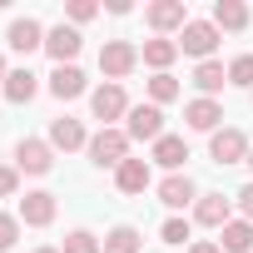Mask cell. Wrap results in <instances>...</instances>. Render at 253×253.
<instances>
[{
  "mask_svg": "<svg viewBox=\"0 0 253 253\" xmlns=\"http://www.w3.org/2000/svg\"><path fill=\"white\" fill-rule=\"evenodd\" d=\"M134 104H129V89H124V84H94L89 89V114L99 119V129H119V119L124 114H129Z\"/></svg>",
  "mask_w": 253,
  "mask_h": 253,
  "instance_id": "6da1fadb",
  "label": "cell"
},
{
  "mask_svg": "<svg viewBox=\"0 0 253 253\" xmlns=\"http://www.w3.org/2000/svg\"><path fill=\"white\" fill-rule=\"evenodd\" d=\"M134 70H139V45L134 40H104L99 45V75L109 84H124Z\"/></svg>",
  "mask_w": 253,
  "mask_h": 253,
  "instance_id": "7a4b0ae2",
  "label": "cell"
},
{
  "mask_svg": "<svg viewBox=\"0 0 253 253\" xmlns=\"http://www.w3.org/2000/svg\"><path fill=\"white\" fill-rule=\"evenodd\" d=\"M84 154H89L94 169H119L124 159H129V134H124V124H119V129H94Z\"/></svg>",
  "mask_w": 253,
  "mask_h": 253,
  "instance_id": "3957f363",
  "label": "cell"
},
{
  "mask_svg": "<svg viewBox=\"0 0 253 253\" xmlns=\"http://www.w3.org/2000/svg\"><path fill=\"white\" fill-rule=\"evenodd\" d=\"M124 134H129V144H159L169 129H164V109L159 104H134L129 114H124Z\"/></svg>",
  "mask_w": 253,
  "mask_h": 253,
  "instance_id": "277c9868",
  "label": "cell"
},
{
  "mask_svg": "<svg viewBox=\"0 0 253 253\" xmlns=\"http://www.w3.org/2000/svg\"><path fill=\"white\" fill-rule=\"evenodd\" d=\"M189 20H194V15H189L184 0H149V5H144V25H149L154 35H164V40H174Z\"/></svg>",
  "mask_w": 253,
  "mask_h": 253,
  "instance_id": "5b68a950",
  "label": "cell"
},
{
  "mask_svg": "<svg viewBox=\"0 0 253 253\" xmlns=\"http://www.w3.org/2000/svg\"><path fill=\"white\" fill-rule=\"evenodd\" d=\"M218 40H223V35H218V25H213V20H189V25L179 30V55H189V60H199V65H204V60H213Z\"/></svg>",
  "mask_w": 253,
  "mask_h": 253,
  "instance_id": "8992f818",
  "label": "cell"
},
{
  "mask_svg": "<svg viewBox=\"0 0 253 253\" xmlns=\"http://www.w3.org/2000/svg\"><path fill=\"white\" fill-rule=\"evenodd\" d=\"M248 149H253V144H248V134L238 129V124H223L218 134H209V159L223 164V169H228V164H248Z\"/></svg>",
  "mask_w": 253,
  "mask_h": 253,
  "instance_id": "52a82bcc",
  "label": "cell"
},
{
  "mask_svg": "<svg viewBox=\"0 0 253 253\" xmlns=\"http://www.w3.org/2000/svg\"><path fill=\"white\" fill-rule=\"evenodd\" d=\"M15 213H20V223H25V228H50V223H55V213H60V194H50V189H25Z\"/></svg>",
  "mask_w": 253,
  "mask_h": 253,
  "instance_id": "ba28073f",
  "label": "cell"
},
{
  "mask_svg": "<svg viewBox=\"0 0 253 253\" xmlns=\"http://www.w3.org/2000/svg\"><path fill=\"white\" fill-rule=\"evenodd\" d=\"M15 169H20V174H30V179H45V174L55 169V149H50V139L25 134V139L15 144Z\"/></svg>",
  "mask_w": 253,
  "mask_h": 253,
  "instance_id": "9c48e42d",
  "label": "cell"
},
{
  "mask_svg": "<svg viewBox=\"0 0 253 253\" xmlns=\"http://www.w3.org/2000/svg\"><path fill=\"white\" fill-rule=\"evenodd\" d=\"M45 89L60 99V104H70V99H80V94H89V75L80 70V65H55L50 75H45Z\"/></svg>",
  "mask_w": 253,
  "mask_h": 253,
  "instance_id": "30bf717a",
  "label": "cell"
},
{
  "mask_svg": "<svg viewBox=\"0 0 253 253\" xmlns=\"http://www.w3.org/2000/svg\"><path fill=\"white\" fill-rule=\"evenodd\" d=\"M154 194H159V204H164L169 213H184V209H194V204H199V184H194L189 174H164Z\"/></svg>",
  "mask_w": 253,
  "mask_h": 253,
  "instance_id": "8fae6325",
  "label": "cell"
},
{
  "mask_svg": "<svg viewBox=\"0 0 253 253\" xmlns=\"http://www.w3.org/2000/svg\"><path fill=\"white\" fill-rule=\"evenodd\" d=\"M50 149L55 154H75V149H89V129L75 119V114H60V119H50Z\"/></svg>",
  "mask_w": 253,
  "mask_h": 253,
  "instance_id": "7c38bea8",
  "label": "cell"
},
{
  "mask_svg": "<svg viewBox=\"0 0 253 253\" xmlns=\"http://www.w3.org/2000/svg\"><path fill=\"white\" fill-rule=\"evenodd\" d=\"M45 25L35 20V15H20V20H10V30H5V45L15 50V55H35V50H45Z\"/></svg>",
  "mask_w": 253,
  "mask_h": 253,
  "instance_id": "4fadbf2b",
  "label": "cell"
},
{
  "mask_svg": "<svg viewBox=\"0 0 253 253\" xmlns=\"http://www.w3.org/2000/svg\"><path fill=\"white\" fill-rule=\"evenodd\" d=\"M80 50H84V35H80L75 25H65V20L45 35V55H50L55 65H75V60H80Z\"/></svg>",
  "mask_w": 253,
  "mask_h": 253,
  "instance_id": "5bb4252c",
  "label": "cell"
},
{
  "mask_svg": "<svg viewBox=\"0 0 253 253\" xmlns=\"http://www.w3.org/2000/svg\"><path fill=\"white\" fill-rule=\"evenodd\" d=\"M223 119H228V114H223L218 99H204V94H199V99L184 104V124H189V129H199V134H218Z\"/></svg>",
  "mask_w": 253,
  "mask_h": 253,
  "instance_id": "9a60e30c",
  "label": "cell"
},
{
  "mask_svg": "<svg viewBox=\"0 0 253 253\" xmlns=\"http://www.w3.org/2000/svg\"><path fill=\"white\" fill-rule=\"evenodd\" d=\"M149 184H154V164H149V159H134V154H129V159L114 169V189L129 194V199H139Z\"/></svg>",
  "mask_w": 253,
  "mask_h": 253,
  "instance_id": "2e32d148",
  "label": "cell"
},
{
  "mask_svg": "<svg viewBox=\"0 0 253 253\" xmlns=\"http://www.w3.org/2000/svg\"><path fill=\"white\" fill-rule=\"evenodd\" d=\"M228 218H238L233 213V194H199V204H194V223L199 228H223Z\"/></svg>",
  "mask_w": 253,
  "mask_h": 253,
  "instance_id": "e0dca14e",
  "label": "cell"
},
{
  "mask_svg": "<svg viewBox=\"0 0 253 253\" xmlns=\"http://www.w3.org/2000/svg\"><path fill=\"white\" fill-rule=\"evenodd\" d=\"M184 159H189V139H184V134H164V139L149 149V164H159L164 174H184Z\"/></svg>",
  "mask_w": 253,
  "mask_h": 253,
  "instance_id": "ac0fdd59",
  "label": "cell"
},
{
  "mask_svg": "<svg viewBox=\"0 0 253 253\" xmlns=\"http://www.w3.org/2000/svg\"><path fill=\"white\" fill-rule=\"evenodd\" d=\"M179 60V40H164V35H154V40H144L139 45V65H149L154 75H169V65Z\"/></svg>",
  "mask_w": 253,
  "mask_h": 253,
  "instance_id": "d6986e66",
  "label": "cell"
},
{
  "mask_svg": "<svg viewBox=\"0 0 253 253\" xmlns=\"http://www.w3.org/2000/svg\"><path fill=\"white\" fill-rule=\"evenodd\" d=\"M209 20L218 25V35H223V30H233V35H238V30H248L253 10L243 5V0H213V10H209Z\"/></svg>",
  "mask_w": 253,
  "mask_h": 253,
  "instance_id": "ffe728a7",
  "label": "cell"
},
{
  "mask_svg": "<svg viewBox=\"0 0 253 253\" xmlns=\"http://www.w3.org/2000/svg\"><path fill=\"white\" fill-rule=\"evenodd\" d=\"M0 89H5V99H10V104H30V99L40 94V75H35L30 65H20V70H10V75H5V84H0Z\"/></svg>",
  "mask_w": 253,
  "mask_h": 253,
  "instance_id": "44dd1931",
  "label": "cell"
},
{
  "mask_svg": "<svg viewBox=\"0 0 253 253\" xmlns=\"http://www.w3.org/2000/svg\"><path fill=\"white\" fill-rule=\"evenodd\" d=\"M223 84H228V65H223V60H204V65H194V89H199L204 99H218Z\"/></svg>",
  "mask_w": 253,
  "mask_h": 253,
  "instance_id": "7402d4cb",
  "label": "cell"
},
{
  "mask_svg": "<svg viewBox=\"0 0 253 253\" xmlns=\"http://www.w3.org/2000/svg\"><path fill=\"white\" fill-rule=\"evenodd\" d=\"M218 248L223 253H253V223L248 218H228L218 228Z\"/></svg>",
  "mask_w": 253,
  "mask_h": 253,
  "instance_id": "603a6c76",
  "label": "cell"
},
{
  "mask_svg": "<svg viewBox=\"0 0 253 253\" xmlns=\"http://www.w3.org/2000/svg\"><path fill=\"white\" fill-rule=\"evenodd\" d=\"M104 253H144V233L134 223H114L104 233Z\"/></svg>",
  "mask_w": 253,
  "mask_h": 253,
  "instance_id": "cb8c5ba5",
  "label": "cell"
},
{
  "mask_svg": "<svg viewBox=\"0 0 253 253\" xmlns=\"http://www.w3.org/2000/svg\"><path fill=\"white\" fill-rule=\"evenodd\" d=\"M159 243H169V248H189L194 243V218H184V213H169L164 223H159Z\"/></svg>",
  "mask_w": 253,
  "mask_h": 253,
  "instance_id": "d4e9b609",
  "label": "cell"
},
{
  "mask_svg": "<svg viewBox=\"0 0 253 253\" xmlns=\"http://www.w3.org/2000/svg\"><path fill=\"white\" fill-rule=\"evenodd\" d=\"M144 89H149V104H159V109H164V104H174V99L184 94V84H179L174 75H149V84H144Z\"/></svg>",
  "mask_w": 253,
  "mask_h": 253,
  "instance_id": "484cf974",
  "label": "cell"
},
{
  "mask_svg": "<svg viewBox=\"0 0 253 253\" xmlns=\"http://www.w3.org/2000/svg\"><path fill=\"white\" fill-rule=\"evenodd\" d=\"M60 253H104V238L89 233V228H70L60 238Z\"/></svg>",
  "mask_w": 253,
  "mask_h": 253,
  "instance_id": "4316f807",
  "label": "cell"
},
{
  "mask_svg": "<svg viewBox=\"0 0 253 253\" xmlns=\"http://www.w3.org/2000/svg\"><path fill=\"white\" fill-rule=\"evenodd\" d=\"M228 84H238V89L253 94V55H233L228 60Z\"/></svg>",
  "mask_w": 253,
  "mask_h": 253,
  "instance_id": "83f0119b",
  "label": "cell"
},
{
  "mask_svg": "<svg viewBox=\"0 0 253 253\" xmlns=\"http://www.w3.org/2000/svg\"><path fill=\"white\" fill-rule=\"evenodd\" d=\"M99 10H104V5H94V0H70V5H65V25L80 30V25H89Z\"/></svg>",
  "mask_w": 253,
  "mask_h": 253,
  "instance_id": "f1b7e54d",
  "label": "cell"
},
{
  "mask_svg": "<svg viewBox=\"0 0 253 253\" xmlns=\"http://www.w3.org/2000/svg\"><path fill=\"white\" fill-rule=\"evenodd\" d=\"M20 213H5V209H0V253H10L15 243H20Z\"/></svg>",
  "mask_w": 253,
  "mask_h": 253,
  "instance_id": "f546056e",
  "label": "cell"
},
{
  "mask_svg": "<svg viewBox=\"0 0 253 253\" xmlns=\"http://www.w3.org/2000/svg\"><path fill=\"white\" fill-rule=\"evenodd\" d=\"M0 199H20V169L0 164Z\"/></svg>",
  "mask_w": 253,
  "mask_h": 253,
  "instance_id": "4dcf8cb0",
  "label": "cell"
},
{
  "mask_svg": "<svg viewBox=\"0 0 253 253\" xmlns=\"http://www.w3.org/2000/svg\"><path fill=\"white\" fill-rule=\"evenodd\" d=\"M233 213H238V218H248V223H253V179H248V184H243V189H238V194H233Z\"/></svg>",
  "mask_w": 253,
  "mask_h": 253,
  "instance_id": "1f68e13d",
  "label": "cell"
},
{
  "mask_svg": "<svg viewBox=\"0 0 253 253\" xmlns=\"http://www.w3.org/2000/svg\"><path fill=\"white\" fill-rule=\"evenodd\" d=\"M184 253H223V248H218V238H194Z\"/></svg>",
  "mask_w": 253,
  "mask_h": 253,
  "instance_id": "d6a6232c",
  "label": "cell"
},
{
  "mask_svg": "<svg viewBox=\"0 0 253 253\" xmlns=\"http://www.w3.org/2000/svg\"><path fill=\"white\" fill-rule=\"evenodd\" d=\"M5 75H10V65H5V50H0V84H5Z\"/></svg>",
  "mask_w": 253,
  "mask_h": 253,
  "instance_id": "836d02e7",
  "label": "cell"
},
{
  "mask_svg": "<svg viewBox=\"0 0 253 253\" xmlns=\"http://www.w3.org/2000/svg\"><path fill=\"white\" fill-rule=\"evenodd\" d=\"M35 253H60V248H35Z\"/></svg>",
  "mask_w": 253,
  "mask_h": 253,
  "instance_id": "e575fe53",
  "label": "cell"
},
{
  "mask_svg": "<svg viewBox=\"0 0 253 253\" xmlns=\"http://www.w3.org/2000/svg\"><path fill=\"white\" fill-rule=\"evenodd\" d=\"M248 174H253V149H248Z\"/></svg>",
  "mask_w": 253,
  "mask_h": 253,
  "instance_id": "d590c367",
  "label": "cell"
},
{
  "mask_svg": "<svg viewBox=\"0 0 253 253\" xmlns=\"http://www.w3.org/2000/svg\"><path fill=\"white\" fill-rule=\"evenodd\" d=\"M248 99H253V94H248Z\"/></svg>",
  "mask_w": 253,
  "mask_h": 253,
  "instance_id": "8d00e7d4",
  "label": "cell"
}]
</instances>
